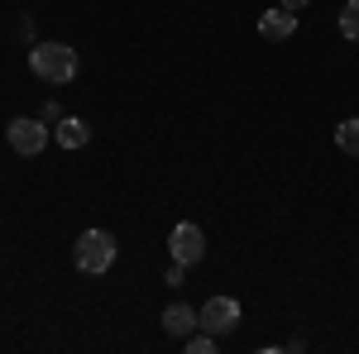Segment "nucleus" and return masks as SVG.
I'll return each mask as SVG.
<instances>
[{"label":"nucleus","mask_w":359,"mask_h":354,"mask_svg":"<svg viewBox=\"0 0 359 354\" xmlns=\"http://www.w3.org/2000/svg\"><path fill=\"white\" fill-rule=\"evenodd\" d=\"M29 67H34V77L62 86V82H72V77H77V53H72L67 43H34Z\"/></svg>","instance_id":"1"},{"label":"nucleus","mask_w":359,"mask_h":354,"mask_svg":"<svg viewBox=\"0 0 359 354\" xmlns=\"http://www.w3.org/2000/svg\"><path fill=\"white\" fill-rule=\"evenodd\" d=\"M77 268L82 273H106L115 264V235L111 230H82L77 235V249H72Z\"/></svg>","instance_id":"2"},{"label":"nucleus","mask_w":359,"mask_h":354,"mask_svg":"<svg viewBox=\"0 0 359 354\" xmlns=\"http://www.w3.org/2000/svg\"><path fill=\"white\" fill-rule=\"evenodd\" d=\"M168 254H172V264H182V268L201 264V259H206V235H201V225H192V220L172 225V235H168Z\"/></svg>","instance_id":"3"},{"label":"nucleus","mask_w":359,"mask_h":354,"mask_svg":"<svg viewBox=\"0 0 359 354\" xmlns=\"http://www.w3.org/2000/svg\"><path fill=\"white\" fill-rule=\"evenodd\" d=\"M48 120H10V130H5V139H10V149L15 154H25V158H34V154H43L48 149Z\"/></svg>","instance_id":"4"},{"label":"nucleus","mask_w":359,"mask_h":354,"mask_svg":"<svg viewBox=\"0 0 359 354\" xmlns=\"http://www.w3.org/2000/svg\"><path fill=\"white\" fill-rule=\"evenodd\" d=\"M196 316H201V330H211L221 340V335H230V330L240 326V301L235 297H206V306Z\"/></svg>","instance_id":"5"},{"label":"nucleus","mask_w":359,"mask_h":354,"mask_svg":"<svg viewBox=\"0 0 359 354\" xmlns=\"http://www.w3.org/2000/svg\"><path fill=\"white\" fill-rule=\"evenodd\" d=\"M259 34H264L269 43H283V39H292V34H297V15L278 5V10H269V15H259Z\"/></svg>","instance_id":"6"},{"label":"nucleus","mask_w":359,"mask_h":354,"mask_svg":"<svg viewBox=\"0 0 359 354\" xmlns=\"http://www.w3.org/2000/svg\"><path fill=\"white\" fill-rule=\"evenodd\" d=\"M192 326H201V316H196L187 301H172V306L163 311V330H168V335L182 340V335H192Z\"/></svg>","instance_id":"7"},{"label":"nucleus","mask_w":359,"mask_h":354,"mask_svg":"<svg viewBox=\"0 0 359 354\" xmlns=\"http://www.w3.org/2000/svg\"><path fill=\"white\" fill-rule=\"evenodd\" d=\"M53 139L62 144V149H82L86 139H91V130H86V125L77 120V115H62V120L53 125Z\"/></svg>","instance_id":"8"},{"label":"nucleus","mask_w":359,"mask_h":354,"mask_svg":"<svg viewBox=\"0 0 359 354\" xmlns=\"http://www.w3.org/2000/svg\"><path fill=\"white\" fill-rule=\"evenodd\" d=\"M335 144H340L350 158H359V120H340V125H335Z\"/></svg>","instance_id":"9"},{"label":"nucleus","mask_w":359,"mask_h":354,"mask_svg":"<svg viewBox=\"0 0 359 354\" xmlns=\"http://www.w3.org/2000/svg\"><path fill=\"white\" fill-rule=\"evenodd\" d=\"M340 34L359 43V0H345V10H340Z\"/></svg>","instance_id":"10"},{"label":"nucleus","mask_w":359,"mask_h":354,"mask_svg":"<svg viewBox=\"0 0 359 354\" xmlns=\"http://www.w3.org/2000/svg\"><path fill=\"white\" fill-rule=\"evenodd\" d=\"M187 350H192V354H211V350H216V335H211V330H201V335L187 340Z\"/></svg>","instance_id":"11"},{"label":"nucleus","mask_w":359,"mask_h":354,"mask_svg":"<svg viewBox=\"0 0 359 354\" xmlns=\"http://www.w3.org/2000/svg\"><path fill=\"white\" fill-rule=\"evenodd\" d=\"M43 120H48V125H57V120H62V106H57V101H48V106H43Z\"/></svg>","instance_id":"12"},{"label":"nucleus","mask_w":359,"mask_h":354,"mask_svg":"<svg viewBox=\"0 0 359 354\" xmlns=\"http://www.w3.org/2000/svg\"><path fill=\"white\" fill-rule=\"evenodd\" d=\"M278 5H283V10H292V15H297V10H306V0H278Z\"/></svg>","instance_id":"13"}]
</instances>
